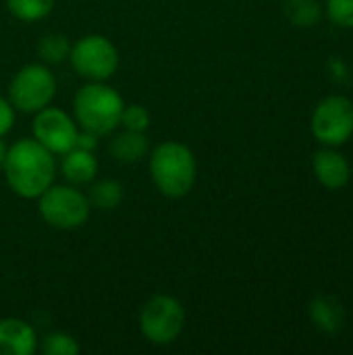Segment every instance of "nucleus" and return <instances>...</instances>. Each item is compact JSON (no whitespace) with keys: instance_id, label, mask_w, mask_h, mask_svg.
<instances>
[{"instance_id":"0eeeda50","label":"nucleus","mask_w":353,"mask_h":355,"mask_svg":"<svg viewBox=\"0 0 353 355\" xmlns=\"http://www.w3.org/2000/svg\"><path fill=\"white\" fill-rule=\"evenodd\" d=\"M185 329L183 304L166 293L152 295L139 312V331L152 345L175 343Z\"/></svg>"},{"instance_id":"f03ea898","label":"nucleus","mask_w":353,"mask_h":355,"mask_svg":"<svg viewBox=\"0 0 353 355\" xmlns=\"http://www.w3.org/2000/svg\"><path fill=\"white\" fill-rule=\"evenodd\" d=\"M148 168L154 187L171 200L185 198L198 181V160L189 146L169 139L150 154Z\"/></svg>"},{"instance_id":"6ab92c4d","label":"nucleus","mask_w":353,"mask_h":355,"mask_svg":"<svg viewBox=\"0 0 353 355\" xmlns=\"http://www.w3.org/2000/svg\"><path fill=\"white\" fill-rule=\"evenodd\" d=\"M37 347L44 355H77L81 352V345L77 343V339L62 331L48 333Z\"/></svg>"},{"instance_id":"b1692460","label":"nucleus","mask_w":353,"mask_h":355,"mask_svg":"<svg viewBox=\"0 0 353 355\" xmlns=\"http://www.w3.org/2000/svg\"><path fill=\"white\" fill-rule=\"evenodd\" d=\"M6 150H8V146H6V144H4V139L0 137V171H2L4 158H6Z\"/></svg>"},{"instance_id":"a211bd4d","label":"nucleus","mask_w":353,"mask_h":355,"mask_svg":"<svg viewBox=\"0 0 353 355\" xmlns=\"http://www.w3.org/2000/svg\"><path fill=\"white\" fill-rule=\"evenodd\" d=\"M54 2L56 0H6V8L19 21L35 23L54 10Z\"/></svg>"},{"instance_id":"39448f33","label":"nucleus","mask_w":353,"mask_h":355,"mask_svg":"<svg viewBox=\"0 0 353 355\" xmlns=\"http://www.w3.org/2000/svg\"><path fill=\"white\" fill-rule=\"evenodd\" d=\"M56 96V77L44 62L21 67L8 83V100L15 110L35 114L50 106Z\"/></svg>"},{"instance_id":"1a4fd4ad","label":"nucleus","mask_w":353,"mask_h":355,"mask_svg":"<svg viewBox=\"0 0 353 355\" xmlns=\"http://www.w3.org/2000/svg\"><path fill=\"white\" fill-rule=\"evenodd\" d=\"M31 133L33 139L40 141L54 156H62L64 152L75 148L79 127L67 110L50 104L33 114Z\"/></svg>"},{"instance_id":"f8f14e48","label":"nucleus","mask_w":353,"mask_h":355,"mask_svg":"<svg viewBox=\"0 0 353 355\" xmlns=\"http://www.w3.org/2000/svg\"><path fill=\"white\" fill-rule=\"evenodd\" d=\"M98 168H100V162L96 158V152L73 148V150H69V152H64L60 156L62 179L67 183L75 185V187L89 185L98 177Z\"/></svg>"},{"instance_id":"aec40b11","label":"nucleus","mask_w":353,"mask_h":355,"mask_svg":"<svg viewBox=\"0 0 353 355\" xmlns=\"http://www.w3.org/2000/svg\"><path fill=\"white\" fill-rule=\"evenodd\" d=\"M152 125V114L144 104H125L121 114V127L129 131L146 133Z\"/></svg>"},{"instance_id":"6e6552de","label":"nucleus","mask_w":353,"mask_h":355,"mask_svg":"<svg viewBox=\"0 0 353 355\" xmlns=\"http://www.w3.org/2000/svg\"><path fill=\"white\" fill-rule=\"evenodd\" d=\"M310 131L327 148H339L353 135V102L345 96H327L312 110Z\"/></svg>"},{"instance_id":"dca6fc26","label":"nucleus","mask_w":353,"mask_h":355,"mask_svg":"<svg viewBox=\"0 0 353 355\" xmlns=\"http://www.w3.org/2000/svg\"><path fill=\"white\" fill-rule=\"evenodd\" d=\"M35 52L40 56V60L48 67H54V64H60L69 58V52H71V42L64 33H44L35 46Z\"/></svg>"},{"instance_id":"412c9836","label":"nucleus","mask_w":353,"mask_h":355,"mask_svg":"<svg viewBox=\"0 0 353 355\" xmlns=\"http://www.w3.org/2000/svg\"><path fill=\"white\" fill-rule=\"evenodd\" d=\"M329 19L345 29H353V0H327Z\"/></svg>"},{"instance_id":"20e7f679","label":"nucleus","mask_w":353,"mask_h":355,"mask_svg":"<svg viewBox=\"0 0 353 355\" xmlns=\"http://www.w3.org/2000/svg\"><path fill=\"white\" fill-rule=\"evenodd\" d=\"M37 212L48 227L58 231H75L89 220L92 204L79 187L71 183H52L37 198Z\"/></svg>"},{"instance_id":"2eb2a0df","label":"nucleus","mask_w":353,"mask_h":355,"mask_svg":"<svg viewBox=\"0 0 353 355\" xmlns=\"http://www.w3.org/2000/svg\"><path fill=\"white\" fill-rule=\"evenodd\" d=\"M123 198H125V189L114 179H100V181L94 179L89 183L87 200H89L92 208L110 212V210H117L123 204Z\"/></svg>"},{"instance_id":"f3484780","label":"nucleus","mask_w":353,"mask_h":355,"mask_svg":"<svg viewBox=\"0 0 353 355\" xmlns=\"http://www.w3.org/2000/svg\"><path fill=\"white\" fill-rule=\"evenodd\" d=\"M283 12L295 27H314L322 19V6L318 0H285Z\"/></svg>"},{"instance_id":"5701e85b","label":"nucleus","mask_w":353,"mask_h":355,"mask_svg":"<svg viewBox=\"0 0 353 355\" xmlns=\"http://www.w3.org/2000/svg\"><path fill=\"white\" fill-rule=\"evenodd\" d=\"M98 139H100V137H98L96 133H89V131L79 129V133H77V141H75V148L96 152V148H98Z\"/></svg>"},{"instance_id":"7ed1b4c3","label":"nucleus","mask_w":353,"mask_h":355,"mask_svg":"<svg viewBox=\"0 0 353 355\" xmlns=\"http://www.w3.org/2000/svg\"><path fill=\"white\" fill-rule=\"evenodd\" d=\"M123 108V96L106 81H87L73 98V119L77 127L98 137L110 135L121 127Z\"/></svg>"},{"instance_id":"f257e3e1","label":"nucleus","mask_w":353,"mask_h":355,"mask_svg":"<svg viewBox=\"0 0 353 355\" xmlns=\"http://www.w3.org/2000/svg\"><path fill=\"white\" fill-rule=\"evenodd\" d=\"M2 175L10 191L23 200H37L56 179V160L33 137H23L8 146Z\"/></svg>"},{"instance_id":"4468645a","label":"nucleus","mask_w":353,"mask_h":355,"mask_svg":"<svg viewBox=\"0 0 353 355\" xmlns=\"http://www.w3.org/2000/svg\"><path fill=\"white\" fill-rule=\"evenodd\" d=\"M308 314H310V320L314 322V327L325 335H335L345 324V310H343L341 302L331 295L314 297L310 302Z\"/></svg>"},{"instance_id":"9d476101","label":"nucleus","mask_w":353,"mask_h":355,"mask_svg":"<svg viewBox=\"0 0 353 355\" xmlns=\"http://www.w3.org/2000/svg\"><path fill=\"white\" fill-rule=\"evenodd\" d=\"M312 171L318 179V183L331 191L343 189L352 179V166L347 158L337 152L335 148H322L312 158Z\"/></svg>"},{"instance_id":"9b49d317","label":"nucleus","mask_w":353,"mask_h":355,"mask_svg":"<svg viewBox=\"0 0 353 355\" xmlns=\"http://www.w3.org/2000/svg\"><path fill=\"white\" fill-rule=\"evenodd\" d=\"M37 345V333L27 320L15 316L0 320V355H31Z\"/></svg>"},{"instance_id":"ddd939ff","label":"nucleus","mask_w":353,"mask_h":355,"mask_svg":"<svg viewBox=\"0 0 353 355\" xmlns=\"http://www.w3.org/2000/svg\"><path fill=\"white\" fill-rule=\"evenodd\" d=\"M108 154L125 164H133L144 160L150 154V139L141 131H112L110 141H108Z\"/></svg>"},{"instance_id":"423d86ee","label":"nucleus","mask_w":353,"mask_h":355,"mask_svg":"<svg viewBox=\"0 0 353 355\" xmlns=\"http://www.w3.org/2000/svg\"><path fill=\"white\" fill-rule=\"evenodd\" d=\"M69 62L85 81H108L121 62L119 48L100 33H87L71 44Z\"/></svg>"},{"instance_id":"4be33fe9","label":"nucleus","mask_w":353,"mask_h":355,"mask_svg":"<svg viewBox=\"0 0 353 355\" xmlns=\"http://www.w3.org/2000/svg\"><path fill=\"white\" fill-rule=\"evenodd\" d=\"M15 119H17L15 106L10 104L8 98L0 96V137L10 133V129L15 127Z\"/></svg>"}]
</instances>
